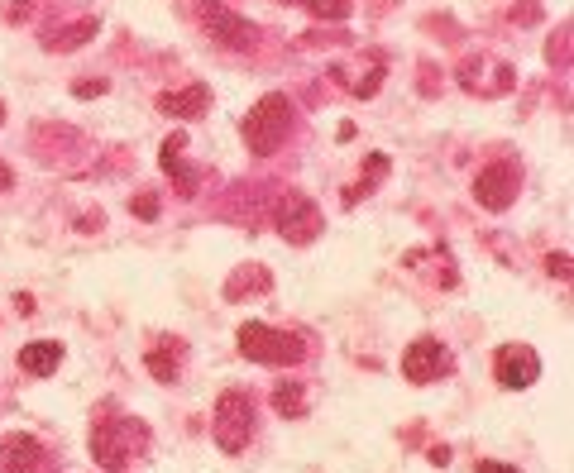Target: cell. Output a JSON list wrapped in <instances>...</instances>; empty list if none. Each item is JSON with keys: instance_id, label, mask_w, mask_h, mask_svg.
<instances>
[{"instance_id": "1", "label": "cell", "mask_w": 574, "mask_h": 473, "mask_svg": "<svg viewBox=\"0 0 574 473\" xmlns=\"http://www.w3.org/2000/svg\"><path fill=\"white\" fill-rule=\"evenodd\" d=\"M144 450H149V426L134 416H111L91 426V459L106 473H125Z\"/></svg>"}, {"instance_id": "2", "label": "cell", "mask_w": 574, "mask_h": 473, "mask_svg": "<svg viewBox=\"0 0 574 473\" xmlns=\"http://www.w3.org/2000/svg\"><path fill=\"white\" fill-rule=\"evenodd\" d=\"M244 144H249V153H259V158H268V153L283 149V139L292 134V101H287L283 91H268V96H259L254 101V110L244 115Z\"/></svg>"}, {"instance_id": "3", "label": "cell", "mask_w": 574, "mask_h": 473, "mask_svg": "<svg viewBox=\"0 0 574 473\" xmlns=\"http://www.w3.org/2000/svg\"><path fill=\"white\" fill-rule=\"evenodd\" d=\"M235 340H240V354L244 359H254V364H268V368H292L307 359V340L302 335H292V330H273L264 321H244L235 330Z\"/></svg>"}, {"instance_id": "4", "label": "cell", "mask_w": 574, "mask_h": 473, "mask_svg": "<svg viewBox=\"0 0 574 473\" xmlns=\"http://www.w3.org/2000/svg\"><path fill=\"white\" fill-rule=\"evenodd\" d=\"M211 435L225 454H240L249 450L254 440V397L244 387H225L216 397V416H211Z\"/></svg>"}, {"instance_id": "5", "label": "cell", "mask_w": 574, "mask_h": 473, "mask_svg": "<svg viewBox=\"0 0 574 473\" xmlns=\"http://www.w3.org/2000/svg\"><path fill=\"white\" fill-rule=\"evenodd\" d=\"M197 20L211 34V43H221L230 53H249L259 43V29L244 20V15H235L225 0H197Z\"/></svg>"}, {"instance_id": "6", "label": "cell", "mask_w": 574, "mask_h": 473, "mask_svg": "<svg viewBox=\"0 0 574 473\" xmlns=\"http://www.w3.org/2000/svg\"><path fill=\"white\" fill-rule=\"evenodd\" d=\"M273 225H278V235L287 239V244H311V239L326 230V215H321V206L311 201V196L302 192H287L278 196V206H273Z\"/></svg>"}, {"instance_id": "7", "label": "cell", "mask_w": 574, "mask_h": 473, "mask_svg": "<svg viewBox=\"0 0 574 473\" xmlns=\"http://www.w3.org/2000/svg\"><path fill=\"white\" fill-rule=\"evenodd\" d=\"M455 373V359H450V349H445L436 335H417V340L402 349V378L407 383H441V378H450Z\"/></svg>"}, {"instance_id": "8", "label": "cell", "mask_w": 574, "mask_h": 473, "mask_svg": "<svg viewBox=\"0 0 574 473\" xmlns=\"http://www.w3.org/2000/svg\"><path fill=\"white\" fill-rule=\"evenodd\" d=\"M517 192H522V168L517 163H508V158H498V163H488L479 177H474V201L484 206V211L503 215L517 201Z\"/></svg>"}, {"instance_id": "9", "label": "cell", "mask_w": 574, "mask_h": 473, "mask_svg": "<svg viewBox=\"0 0 574 473\" xmlns=\"http://www.w3.org/2000/svg\"><path fill=\"white\" fill-rule=\"evenodd\" d=\"M493 378L508 387V392H522V387H531L541 378V354L531 344H503L493 354Z\"/></svg>"}, {"instance_id": "10", "label": "cell", "mask_w": 574, "mask_h": 473, "mask_svg": "<svg viewBox=\"0 0 574 473\" xmlns=\"http://www.w3.org/2000/svg\"><path fill=\"white\" fill-rule=\"evenodd\" d=\"M44 445L34 435H5L0 440V473H44Z\"/></svg>"}, {"instance_id": "11", "label": "cell", "mask_w": 574, "mask_h": 473, "mask_svg": "<svg viewBox=\"0 0 574 473\" xmlns=\"http://www.w3.org/2000/svg\"><path fill=\"white\" fill-rule=\"evenodd\" d=\"M182 149H187V134L177 129V134H168L163 139V153H158V163H163V172L177 182V192L182 196H197V187H201V172H192L187 163H182Z\"/></svg>"}, {"instance_id": "12", "label": "cell", "mask_w": 574, "mask_h": 473, "mask_svg": "<svg viewBox=\"0 0 574 473\" xmlns=\"http://www.w3.org/2000/svg\"><path fill=\"white\" fill-rule=\"evenodd\" d=\"M206 106H211V86L206 82H192V86H182V91H163L158 96V110L163 115H182V120L206 115Z\"/></svg>"}, {"instance_id": "13", "label": "cell", "mask_w": 574, "mask_h": 473, "mask_svg": "<svg viewBox=\"0 0 574 473\" xmlns=\"http://www.w3.org/2000/svg\"><path fill=\"white\" fill-rule=\"evenodd\" d=\"M182 359H187V344L182 340H158L149 354H144V368L154 373L158 383H177L182 378Z\"/></svg>"}, {"instance_id": "14", "label": "cell", "mask_w": 574, "mask_h": 473, "mask_svg": "<svg viewBox=\"0 0 574 473\" xmlns=\"http://www.w3.org/2000/svg\"><path fill=\"white\" fill-rule=\"evenodd\" d=\"M58 364H63V344L53 340H29L20 349V368L29 378H48V373H58Z\"/></svg>"}, {"instance_id": "15", "label": "cell", "mask_w": 574, "mask_h": 473, "mask_svg": "<svg viewBox=\"0 0 574 473\" xmlns=\"http://www.w3.org/2000/svg\"><path fill=\"white\" fill-rule=\"evenodd\" d=\"M87 39H96V20H77V24H63V29H53L44 39V48L48 53H72V48H82Z\"/></svg>"}, {"instance_id": "16", "label": "cell", "mask_w": 574, "mask_h": 473, "mask_svg": "<svg viewBox=\"0 0 574 473\" xmlns=\"http://www.w3.org/2000/svg\"><path fill=\"white\" fill-rule=\"evenodd\" d=\"M268 287H273L268 268L249 263V268H235V273H230V282H225V301H240L244 292H268Z\"/></svg>"}, {"instance_id": "17", "label": "cell", "mask_w": 574, "mask_h": 473, "mask_svg": "<svg viewBox=\"0 0 574 473\" xmlns=\"http://www.w3.org/2000/svg\"><path fill=\"white\" fill-rule=\"evenodd\" d=\"M273 411L283 421H302L307 416V383H278L273 387Z\"/></svg>"}, {"instance_id": "18", "label": "cell", "mask_w": 574, "mask_h": 473, "mask_svg": "<svg viewBox=\"0 0 574 473\" xmlns=\"http://www.w3.org/2000/svg\"><path fill=\"white\" fill-rule=\"evenodd\" d=\"M383 177H388V158H383V153H369V172L345 187V206H359L364 196H374V187L383 182Z\"/></svg>"}, {"instance_id": "19", "label": "cell", "mask_w": 574, "mask_h": 473, "mask_svg": "<svg viewBox=\"0 0 574 473\" xmlns=\"http://www.w3.org/2000/svg\"><path fill=\"white\" fill-rule=\"evenodd\" d=\"M297 5H307L316 20H331V24H340V20H350L354 15V0H297Z\"/></svg>"}, {"instance_id": "20", "label": "cell", "mask_w": 574, "mask_h": 473, "mask_svg": "<svg viewBox=\"0 0 574 473\" xmlns=\"http://www.w3.org/2000/svg\"><path fill=\"white\" fill-rule=\"evenodd\" d=\"M378 86H383V67H369L359 82H350V91L359 96V101H369V96H378Z\"/></svg>"}, {"instance_id": "21", "label": "cell", "mask_w": 574, "mask_h": 473, "mask_svg": "<svg viewBox=\"0 0 574 473\" xmlns=\"http://www.w3.org/2000/svg\"><path fill=\"white\" fill-rule=\"evenodd\" d=\"M130 211L139 215V220H158V196H149V192H144V196H134V201H130Z\"/></svg>"}, {"instance_id": "22", "label": "cell", "mask_w": 574, "mask_h": 473, "mask_svg": "<svg viewBox=\"0 0 574 473\" xmlns=\"http://www.w3.org/2000/svg\"><path fill=\"white\" fill-rule=\"evenodd\" d=\"M72 96H77V101H91V96H106V82H101V77H96V82H77V86H72Z\"/></svg>"}, {"instance_id": "23", "label": "cell", "mask_w": 574, "mask_h": 473, "mask_svg": "<svg viewBox=\"0 0 574 473\" xmlns=\"http://www.w3.org/2000/svg\"><path fill=\"white\" fill-rule=\"evenodd\" d=\"M546 273L565 282V278H570V254H551V258H546Z\"/></svg>"}, {"instance_id": "24", "label": "cell", "mask_w": 574, "mask_h": 473, "mask_svg": "<svg viewBox=\"0 0 574 473\" xmlns=\"http://www.w3.org/2000/svg\"><path fill=\"white\" fill-rule=\"evenodd\" d=\"M77 230H82V235H96V230H106V215L96 211V215H82V220H77Z\"/></svg>"}, {"instance_id": "25", "label": "cell", "mask_w": 574, "mask_h": 473, "mask_svg": "<svg viewBox=\"0 0 574 473\" xmlns=\"http://www.w3.org/2000/svg\"><path fill=\"white\" fill-rule=\"evenodd\" d=\"M474 473H517V469H512V464H498V459H479Z\"/></svg>"}, {"instance_id": "26", "label": "cell", "mask_w": 574, "mask_h": 473, "mask_svg": "<svg viewBox=\"0 0 574 473\" xmlns=\"http://www.w3.org/2000/svg\"><path fill=\"white\" fill-rule=\"evenodd\" d=\"M10 187H15V168L0 158V192H10Z\"/></svg>"}, {"instance_id": "27", "label": "cell", "mask_w": 574, "mask_h": 473, "mask_svg": "<svg viewBox=\"0 0 574 473\" xmlns=\"http://www.w3.org/2000/svg\"><path fill=\"white\" fill-rule=\"evenodd\" d=\"M15 306H20V316H29V311H34V297H29V292H20V297H15Z\"/></svg>"}, {"instance_id": "28", "label": "cell", "mask_w": 574, "mask_h": 473, "mask_svg": "<svg viewBox=\"0 0 574 473\" xmlns=\"http://www.w3.org/2000/svg\"><path fill=\"white\" fill-rule=\"evenodd\" d=\"M0 125H5V106H0Z\"/></svg>"}, {"instance_id": "29", "label": "cell", "mask_w": 574, "mask_h": 473, "mask_svg": "<svg viewBox=\"0 0 574 473\" xmlns=\"http://www.w3.org/2000/svg\"><path fill=\"white\" fill-rule=\"evenodd\" d=\"M283 5H297V0H283Z\"/></svg>"}]
</instances>
